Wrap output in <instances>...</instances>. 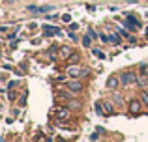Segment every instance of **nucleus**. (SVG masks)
Listing matches in <instances>:
<instances>
[{
    "label": "nucleus",
    "mask_w": 148,
    "mask_h": 142,
    "mask_svg": "<svg viewBox=\"0 0 148 142\" xmlns=\"http://www.w3.org/2000/svg\"><path fill=\"white\" fill-rule=\"evenodd\" d=\"M135 82H139V75L135 71H124L120 75V84L122 86H130V84H135Z\"/></svg>",
    "instance_id": "obj_1"
},
{
    "label": "nucleus",
    "mask_w": 148,
    "mask_h": 142,
    "mask_svg": "<svg viewBox=\"0 0 148 142\" xmlns=\"http://www.w3.org/2000/svg\"><path fill=\"white\" fill-rule=\"evenodd\" d=\"M43 34L45 36H54V34H56V36H60V28H56V26H45L43 28Z\"/></svg>",
    "instance_id": "obj_2"
},
{
    "label": "nucleus",
    "mask_w": 148,
    "mask_h": 142,
    "mask_svg": "<svg viewBox=\"0 0 148 142\" xmlns=\"http://www.w3.org/2000/svg\"><path fill=\"white\" fill-rule=\"evenodd\" d=\"M118 84H120V80H118V77H116V75H111V77H109V80H107V88L114 90Z\"/></svg>",
    "instance_id": "obj_3"
},
{
    "label": "nucleus",
    "mask_w": 148,
    "mask_h": 142,
    "mask_svg": "<svg viewBox=\"0 0 148 142\" xmlns=\"http://www.w3.org/2000/svg\"><path fill=\"white\" fill-rule=\"evenodd\" d=\"M130 110H131L133 114H137L139 110H141V103H139V101H135V99H133V101L130 103Z\"/></svg>",
    "instance_id": "obj_4"
},
{
    "label": "nucleus",
    "mask_w": 148,
    "mask_h": 142,
    "mask_svg": "<svg viewBox=\"0 0 148 142\" xmlns=\"http://www.w3.org/2000/svg\"><path fill=\"white\" fill-rule=\"evenodd\" d=\"M68 86H69V88H71V90H73V92H81V88H83V86H81V82H69V84H68Z\"/></svg>",
    "instance_id": "obj_5"
},
{
    "label": "nucleus",
    "mask_w": 148,
    "mask_h": 142,
    "mask_svg": "<svg viewBox=\"0 0 148 142\" xmlns=\"http://www.w3.org/2000/svg\"><path fill=\"white\" fill-rule=\"evenodd\" d=\"M127 21H130L131 24H135V26H137V28H139V26H141V22H139V19H137V17H133V15H130V17H127Z\"/></svg>",
    "instance_id": "obj_6"
},
{
    "label": "nucleus",
    "mask_w": 148,
    "mask_h": 142,
    "mask_svg": "<svg viewBox=\"0 0 148 142\" xmlns=\"http://www.w3.org/2000/svg\"><path fill=\"white\" fill-rule=\"evenodd\" d=\"M51 10H53V6H41V7H38V13H47Z\"/></svg>",
    "instance_id": "obj_7"
},
{
    "label": "nucleus",
    "mask_w": 148,
    "mask_h": 142,
    "mask_svg": "<svg viewBox=\"0 0 148 142\" xmlns=\"http://www.w3.org/2000/svg\"><path fill=\"white\" fill-rule=\"evenodd\" d=\"M103 109L107 110L109 114H111V112H114V110H112V105H111V103H109V101H105V103H103Z\"/></svg>",
    "instance_id": "obj_8"
},
{
    "label": "nucleus",
    "mask_w": 148,
    "mask_h": 142,
    "mask_svg": "<svg viewBox=\"0 0 148 142\" xmlns=\"http://www.w3.org/2000/svg\"><path fill=\"white\" fill-rule=\"evenodd\" d=\"M96 112H98V114H103L105 112V110H103V103H96Z\"/></svg>",
    "instance_id": "obj_9"
},
{
    "label": "nucleus",
    "mask_w": 148,
    "mask_h": 142,
    "mask_svg": "<svg viewBox=\"0 0 148 142\" xmlns=\"http://www.w3.org/2000/svg\"><path fill=\"white\" fill-rule=\"evenodd\" d=\"M68 73H69L71 77H77V75H79V67H69Z\"/></svg>",
    "instance_id": "obj_10"
},
{
    "label": "nucleus",
    "mask_w": 148,
    "mask_h": 142,
    "mask_svg": "<svg viewBox=\"0 0 148 142\" xmlns=\"http://www.w3.org/2000/svg\"><path fill=\"white\" fill-rule=\"evenodd\" d=\"M56 114H58V118H68V110H66V109H60Z\"/></svg>",
    "instance_id": "obj_11"
},
{
    "label": "nucleus",
    "mask_w": 148,
    "mask_h": 142,
    "mask_svg": "<svg viewBox=\"0 0 148 142\" xmlns=\"http://www.w3.org/2000/svg\"><path fill=\"white\" fill-rule=\"evenodd\" d=\"M90 39H92V37L86 34V36H84V39H83V45H84V47H90Z\"/></svg>",
    "instance_id": "obj_12"
},
{
    "label": "nucleus",
    "mask_w": 148,
    "mask_h": 142,
    "mask_svg": "<svg viewBox=\"0 0 148 142\" xmlns=\"http://www.w3.org/2000/svg\"><path fill=\"white\" fill-rule=\"evenodd\" d=\"M60 54H62V56H69V54H71V49L64 47V49H62V51H60Z\"/></svg>",
    "instance_id": "obj_13"
},
{
    "label": "nucleus",
    "mask_w": 148,
    "mask_h": 142,
    "mask_svg": "<svg viewBox=\"0 0 148 142\" xmlns=\"http://www.w3.org/2000/svg\"><path fill=\"white\" fill-rule=\"evenodd\" d=\"M92 52H94V54H96V56H98V58H101V60H103V58H105V54H103V52H99V51H98V49H92Z\"/></svg>",
    "instance_id": "obj_14"
},
{
    "label": "nucleus",
    "mask_w": 148,
    "mask_h": 142,
    "mask_svg": "<svg viewBox=\"0 0 148 142\" xmlns=\"http://www.w3.org/2000/svg\"><path fill=\"white\" fill-rule=\"evenodd\" d=\"M112 99H114V103H116V105H118V107H120V105H122V103H124V99L120 97V95H114V97H112Z\"/></svg>",
    "instance_id": "obj_15"
},
{
    "label": "nucleus",
    "mask_w": 148,
    "mask_h": 142,
    "mask_svg": "<svg viewBox=\"0 0 148 142\" xmlns=\"http://www.w3.org/2000/svg\"><path fill=\"white\" fill-rule=\"evenodd\" d=\"M141 97H143V101H145V105L148 107V92H143V94H141Z\"/></svg>",
    "instance_id": "obj_16"
},
{
    "label": "nucleus",
    "mask_w": 148,
    "mask_h": 142,
    "mask_svg": "<svg viewBox=\"0 0 148 142\" xmlns=\"http://www.w3.org/2000/svg\"><path fill=\"white\" fill-rule=\"evenodd\" d=\"M88 36H90L92 39H96V37H98V34H96V30H92V28H90V30H88Z\"/></svg>",
    "instance_id": "obj_17"
},
{
    "label": "nucleus",
    "mask_w": 148,
    "mask_h": 142,
    "mask_svg": "<svg viewBox=\"0 0 148 142\" xmlns=\"http://www.w3.org/2000/svg\"><path fill=\"white\" fill-rule=\"evenodd\" d=\"M69 107H71V109H75V107L79 109V103H77V101H71V103H69Z\"/></svg>",
    "instance_id": "obj_18"
},
{
    "label": "nucleus",
    "mask_w": 148,
    "mask_h": 142,
    "mask_svg": "<svg viewBox=\"0 0 148 142\" xmlns=\"http://www.w3.org/2000/svg\"><path fill=\"white\" fill-rule=\"evenodd\" d=\"M143 73H145V80L148 82V69H146V71H143Z\"/></svg>",
    "instance_id": "obj_19"
},
{
    "label": "nucleus",
    "mask_w": 148,
    "mask_h": 142,
    "mask_svg": "<svg viewBox=\"0 0 148 142\" xmlns=\"http://www.w3.org/2000/svg\"><path fill=\"white\" fill-rule=\"evenodd\" d=\"M146 37H148V28H146Z\"/></svg>",
    "instance_id": "obj_20"
},
{
    "label": "nucleus",
    "mask_w": 148,
    "mask_h": 142,
    "mask_svg": "<svg viewBox=\"0 0 148 142\" xmlns=\"http://www.w3.org/2000/svg\"><path fill=\"white\" fill-rule=\"evenodd\" d=\"M146 17H148V13H146Z\"/></svg>",
    "instance_id": "obj_21"
}]
</instances>
